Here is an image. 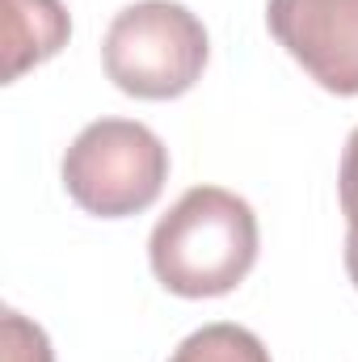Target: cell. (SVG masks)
Returning <instances> with one entry per match:
<instances>
[{"instance_id":"obj_1","label":"cell","mask_w":358,"mask_h":362,"mask_svg":"<svg viewBox=\"0 0 358 362\" xmlns=\"http://www.w3.org/2000/svg\"><path fill=\"white\" fill-rule=\"evenodd\" d=\"M258 245V215L241 194L224 185H194L156 219L148 262L169 295L215 299L249 278Z\"/></svg>"},{"instance_id":"obj_2","label":"cell","mask_w":358,"mask_h":362,"mask_svg":"<svg viewBox=\"0 0 358 362\" xmlns=\"http://www.w3.org/2000/svg\"><path fill=\"white\" fill-rule=\"evenodd\" d=\"M211 42L202 21L178 0H135L114 13L101 38V64L114 89L144 101H169L198 85Z\"/></svg>"},{"instance_id":"obj_3","label":"cell","mask_w":358,"mask_h":362,"mask_svg":"<svg viewBox=\"0 0 358 362\" xmlns=\"http://www.w3.org/2000/svg\"><path fill=\"white\" fill-rule=\"evenodd\" d=\"M64 189L97 219L148 211L169 181V148L135 118H97L64 152Z\"/></svg>"},{"instance_id":"obj_4","label":"cell","mask_w":358,"mask_h":362,"mask_svg":"<svg viewBox=\"0 0 358 362\" xmlns=\"http://www.w3.org/2000/svg\"><path fill=\"white\" fill-rule=\"evenodd\" d=\"M278 47L337 97H358V0H270Z\"/></svg>"},{"instance_id":"obj_5","label":"cell","mask_w":358,"mask_h":362,"mask_svg":"<svg viewBox=\"0 0 358 362\" xmlns=\"http://www.w3.org/2000/svg\"><path fill=\"white\" fill-rule=\"evenodd\" d=\"M72 38L64 0H4V81L47 64Z\"/></svg>"},{"instance_id":"obj_6","label":"cell","mask_w":358,"mask_h":362,"mask_svg":"<svg viewBox=\"0 0 358 362\" xmlns=\"http://www.w3.org/2000/svg\"><path fill=\"white\" fill-rule=\"evenodd\" d=\"M169 362H270V350L245 325L215 320V325H202L190 337H181Z\"/></svg>"},{"instance_id":"obj_7","label":"cell","mask_w":358,"mask_h":362,"mask_svg":"<svg viewBox=\"0 0 358 362\" xmlns=\"http://www.w3.org/2000/svg\"><path fill=\"white\" fill-rule=\"evenodd\" d=\"M4 362H55L47 333L13 308H4Z\"/></svg>"},{"instance_id":"obj_8","label":"cell","mask_w":358,"mask_h":362,"mask_svg":"<svg viewBox=\"0 0 358 362\" xmlns=\"http://www.w3.org/2000/svg\"><path fill=\"white\" fill-rule=\"evenodd\" d=\"M337 198H342V215H346V236L358 240V127L350 131V139H346V148H342Z\"/></svg>"},{"instance_id":"obj_9","label":"cell","mask_w":358,"mask_h":362,"mask_svg":"<svg viewBox=\"0 0 358 362\" xmlns=\"http://www.w3.org/2000/svg\"><path fill=\"white\" fill-rule=\"evenodd\" d=\"M346 270H350V282L358 291V240L354 236H346Z\"/></svg>"}]
</instances>
